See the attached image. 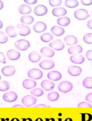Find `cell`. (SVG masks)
Listing matches in <instances>:
<instances>
[{
    "mask_svg": "<svg viewBox=\"0 0 92 121\" xmlns=\"http://www.w3.org/2000/svg\"><path fill=\"white\" fill-rule=\"evenodd\" d=\"M74 16L78 20H85L90 17L88 12L85 9H78L74 13Z\"/></svg>",
    "mask_w": 92,
    "mask_h": 121,
    "instance_id": "6da1fadb",
    "label": "cell"
},
{
    "mask_svg": "<svg viewBox=\"0 0 92 121\" xmlns=\"http://www.w3.org/2000/svg\"><path fill=\"white\" fill-rule=\"evenodd\" d=\"M73 89V85L69 81H62L59 84L58 86V89L59 91L63 93H66Z\"/></svg>",
    "mask_w": 92,
    "mask_h": 121,
    "instance_id": "7a4b0ae2",
    "label": "cell"
},
{
    "mask_svg": "<svg viewBox=\"0 0 92 121\" xmlns=\"http://www.w3.org/2000/svg\"><path fill=\"white\" fill-rule=\"evenodd\" d=\"M15 45L17 49L21 51H25L30 48V44L29 42L27 40L20 39L15 42Z\"/></svg>",
    "mask_w": 92,
    "mask_h": 121,
    "instance_id": "3957f363",
    "label": "cell"
},
{
    "mask_svg": "<svg viewBox=\"0 0 92 121\" xmlns=\"http://www.w3.org/2000/svg\"><path fill=\"white\" fill-rule=\"evenodd\" d=\"M36 99L31 95H26L21 100L22 104L27 107H30L36 103Z\"/></svg>",
    "mask_w": 92,
    "mask_h": 121,
    "instance_id": "277c9868",
    "label": "cell"
},
{
    "mask_svg": "<svg viewBox=\"0 0 92 121\" xmlns=\"http://www.w3.org/2000/svg\"><path fill=\"white\" fill-rule=\"evenodd\" d=\"M27 75L30 78L33 79L38 80L42 77L43 72L38 69H31L29 71Z\"/></svg>",
    "mask_w": 92,
    "mask_h": 121,
    "instance_id": "5b68a950",
    "label": "cell"
},
{
    "mask_svg": "<svg viewBox=\"0 0 92 121\" xmlns=\"http://www.w3.org/2000/svg\"><path fill=\"white\" fill-rule=\"evenodd\" d=\"M49 46L53 49L58 51L62 50L65 48V44L60 39H56L51 42L49 44Z\"/></svg>",
    "mask_w": 92,
    "mask_h": 121,
    "instance_id": "8992f818",
    "label": "cell"
},
{
    "mask_svg": "<svg viewBox=\"0 0 92 121\" xmlns=\"http://www.w3.org/2000/svg\"><path fill=\"white\" fill-rule=\"evenodd\" d=\"M3 99L4 101L12 103L16 101L17 99V95L15 92L10 91L6 93L3 95Z\"/></svg>",
    "mask_w": 92,
    "mask_h": 121,
    "instance_id": "52a82bcc",
    "label": "cell"
},
{
    "mask_svg": "<svg viewBox=\"0 0 92 121\" xmlns=\"http://www.w3.org/2000/svg\"><path fill=\"white\" fill-rule=\"evenodd\" d=\"M47 12L48 10L47 7L42 4H39L36 6L34 9V13L35 15L38 16H44Z\"/></svg>",
    "mask_w": 92,
    "mask_h": 121,
    "instance_id": "ba28073f",
    "label": "cell"
},
{
    "mask_svg": "<svg viewBox=\"0 0 92 121\" xmlns=\"http://www.w3.org/2000/svg\"><path fill=\"white\" fill-rule=\"evenodd\" d=\"M39 66L42 69L49 70L54 68L55 66V63L52 60L46 59L40 62Z\"/></svg>",
    "mask_w": 92,
    "mask_h": 121,
    "instance_id": "9c48e42d",
    "label": "cell"
},
{
    "mask_svg": "<svg viewBox=\"0 0 92 121\" xmlns=\"http://www.w3.org/2000/svg\"><path fill=\"white\" fill-rule=\"evenodd\" d=\"M17 27L19 30L18 34L21 36H27L30 33V29L28 26H25L24 24H18L17 25Z\"/></svg>",
    "mask_w": 92,
    "mask_h": 121,
    "instance_id": "30bf717a",
    "label": "cell"
},
{
    "mask_svg": "<svg viewBox=\"0 0 92 121\" xmlns=\"http://www.w3.org/2000/svg\"><path fill=\"white\" fill-rule=\"evenodd\" d=\"M7 57L11 60H17L21 57V53L18 50L16 49H10L7 52Z\"/></svg>",
    "mask_w": 92,
    "mask_h": 121,
    "instance_id": "8fae6325",
    "label": "cell"
},
{
    "mask_svg": "<svg viewBox=\"0 0 92 121\" xmlns=\"http://www.w3.org/2000/svg\"><path fill=\"white\" fill-rule=\"evenodd\" d=\"M46 29V25L42 22H37L33 26V30L37 33H41V32H44Z\"/></svg>",
    "mask_w": 92,
    "mask_h": 121,
    "instance_id": "7c38bea8",
    "label": "cell"
},
{
    "mask_svg": "<svg viewBox=\"0 0 92 121\" xmlns=\"http://www.w3.org/2000/svg\"><path fill=\"white\" fill-rule=\"evenodd\" d=\"M1 72L4 76H11L15 74L16 69L13 66H7L2 69Z\"/></svg>",
    "mask_w": 92,
    "mask_h": 121,
    "instance_id": "4fadbf2b",
    "label": "cell"
},
{
    "mask_svg": "<svg viewBox=\"0 0 92 121\" xmlns=\"http://www.w3.org/2000/svg\"><path fill=\"white\" fill-rule=\"evenodd\" d=\"M68 73L73 76H79L82 72L81 67L77 66H71L68 67Z\"/></svg>",
    "mask_w": 92,
    "mask_h": 121,
    "instance_id": "5bb4252c",
    "label": "cell"
},
{
    "mask_svg": "<svg viewBox=\"0 0 92 121\" xmlns=\"http://www.w3.org/2000/svg\"><path fill=\"white\" fill-rule=\"evenodd\" d=\"M41 87L45 91H49L52 90L55 87V84L48 80H45L41 83Z\"/></svg>",
    "mask_w": 92,
    "mask_h": 121,
    "instance_id": "9a60e30c",
    "label": "cell"
},
{
    "mask_svg": "<svg viewBox=\"0 0 92 121\" xmlns=\"http://www.w3.org/2000/svg\"><path fill=\"white\" fill-rule=\"evenodd\" d=\"M47 78L50 80L57 81L62 78L61 74L57 71H52L49 72L47 74Z\"/></svg>",
    "mask_w": 92,
    "mask_h": 121,
    "instance_id": "2e32d148",
    "label": "cell"
},
{
    "mask_svg": "<svg viewBox=\"0 0 92 121\" xmlns=\"http://www.w3.org/2000/svg\"><path fill=\"white\" fill-rule=\"evenodd\" d=\"M40 53L44 57H52L55 55L54 50L48 47H43L40 49Z\"/></svg>",
    "mask_w": 92,
    "mask_h": 121,
    "instance_id": "e0dca14e",
    "label": "cell"
},
{
    "mask_svg": "<svg viewBox=\"0 0 92 121\" xmlns=\"http://www.w3.org/2000/svg\"><path fill=\"white\" fill-rule=\"evenodd\" d=\"M36 81L32 79H29L25 80L22 83L23 87L27 90L33 89V88L36 87Z\"/></svg>",
    "mask_w": 92,
    "mask_h": 121,
    "instance_id": "ac0fdd59",
    "label": "cell"
},
{
    "mask_svg": "<svg viewBox=\"0 0 92 121\" xmlns=\"http://www.w3.org/2000/svg\"><path fill=\"white\" fill-rule=\"evenodd\" d=\"M83 52V48L80 45H74L68 48V53L72 55H78L82 53Z\"/></svg>",
    "mask_w": 92,
    "mask_h": 121,
    "instance_id": "d6986e66",
    "label": "cell"
},
{
    "mask_svg": "<svg viewBox=\"0 0 92 121\" xmlns=\"http://www.w3.org/2000/svg\"><path fill=\"white\" fill-rule=\"evenodd\" d=\"M52 15L55 17H61L67 14V10L61 7L56 8L53 9L52 11Z\"/></svg>",
    "mask_w": 92,
    "mask_h": 121,
    "instance_id": "ffe728a7",
    "label": "cell"
},
{
    "mask_svg": "<svg viewBox=\"0 0 92 121\" xmlns=\"http://www.w3.org/2000/svg\"><path fill=\"white\" fill-rule=\"evenodd\" d=\"M51 33L55 36H61L65 33V30L61 26H54L51 29Z\"/></svg>",
    "mask_w": 92,
    "mask_h": 121,
    "instance_id": "44dd1931",
    "label": "cell"
},
{
    "mask_svg": "<svg viewBox=\"0 0 92 121\" xmlns=\"http://www.w3.org/2000/svg\"><path fill=\"white\" fill-rule=\"evenodd\" d=\"M71 61L75 64H82L85 61V57L82 55H73L70 57Z\"/></svg>",
    "mask_w": 92,
    "mask_h": 121,
    "instance_id": "7402d4cb",
    "label": "cell"
},
{
    "mask_svg": "<svg viewBox=\"0 0 92 121\" xmlns=\"http://www.w3.org/2000/svg\"><path fill=\"white\" fill-rule=\"evenodd\" d=\"M29 59L31 62H38L41 59V55L37 52H32L29 55Z\"/></svg>",
    "mask_w": 92,
    "mask_h": 121,
    "instance_id": "603a6c76",
    "label": "cell"
},
{
    "mask_svg": "<svg viewBox=\"0 0 92 121\" xmlns=\"http://www.w3.org/2000/svg\"><path fill=\"white\" fill-rule=\"evenodd\" d=\"M18 11L22 15H27L31 13L32 9L30 6L27 4H21L18 7Z\"/></svg>",
    "mask_w": 92,
    "mask_h": 121,
    "instance_id": "cb8c5ba5",
    "label": "cell"
},
{
    "mask_svg": "<svg viewBox=\"0 0 92 121\" xmlns=\"http://www.w3.org/2000/svg\"><path fill=\"white\" fill-rule=\"evenodd\" d=\"M64 40L67 45H73L78 43L77 38L74 35H67L64 38Z\"/></svg>",
    "mask_w": 92,
    "mask_h": 121,
    "instance_id": "d4e9b609",
    "label": "cell"
},
{
    "mask_svg": "<svg viewBox=\"0 0 92 121\" xmlns=\"http://www.w3.org/2000/svg\"><path fill=\"white\" fill-rule=\"evenodd\" d=\"M71 21L68 17H60L57 20V23L59 26H66L70 25Z\"/></svg>",
    "mask_w": 92,
    "mask_h": 121,
    "instance_id": "484cf974",
    "label": "cell"
},
{
    "mask_svg": "<svg viewBox=\"0 0 92 121\" xmlns=\"http://www.w3.org/2000/svg\"><path fill=\"white\" fill-rule=\"evenodd\" d=\"M34 21V17L30 16H24L20 18V22L23 24L30 25L33 24Z\"/></svg>",
    "mask_w": 92,
    "mask_h": 121,
    "instance_id": "4316f807",
    "label": "cell"
},
{
    "mask_svg": "<svg viewBox=\"0 0 92 121\" xmlns=\"http://www.w3.org/2000/svg\"><path fill=\"white\" fill-rule=\"evenodd\" d=\"M6 32L10 38H15L17 36V32L14 26H8L6 29Z\"/></svg>",
    "mask_w": 92,
    "mask_h": 121,
    "instance_id": "83f0119b",
    "label": "cell"
},
{
    "mask_svg": "<svg viewBox=\"0 0 92 121\" xmlns=\"http://www.w3.org/2000/svg\"><path fill=\"white\" fill-rule=\"evenodd\" d=\"M65 6L70 8H74L79 5V2L77 0H66L64 1Z\"/></svg>",
    "mask_w": 92,
    "mask_h": 121,
    "instance_id": "f1b7e54d",
    "label": "cell"
},
{
    "mask_svg": "<svg viewBox=\"0 0 92 121\" xmlns=\"http://www.w3.org/2000/svg\"><path fill=\"white\" fill-rule=\"evenodd\" d=\"M53 39V35L49 33H45L40 36V39L44 43H48Z\"/></svg>",
    "mask_w": 92,
    "mask_h": 121,
    "instance_id": "f546056e",
    "label": "cell"
},
{
    "mask_svg": "<svg viewBox=\"0 0 92 121\" xmlns=\"http://www.w3.org/2000/svg\"><path fill=\"white\" fill-rule=\"evenodd\" d=\"M83 85L87 89H92V77L86 78L83 81Z\"/></svg>",
    "mask_w": 92,
    "mask_h": 121,
    "instance_id": "4dcf8cb0",
    "label": "cell"
},
{
    "mask_svg": "<svg viewBox=\"0 0 92 121\" xmlns=\"http://www.w3.org/2000/svg\"><path fill=\"white\" fill-rule=\"evenodd\" d=\"M47 98L50 101H56L59 98V94L56 92H50L47 95Z\"/></svg>",
    "mask_w": 92,
    "mask_h": 121,
    "instance_id": "1f68e13d",
    "label": "cell"
},
{
    "mask_svg": "<svg viewBox=\"0 0 92 121\" xmlns=\"http://www.w3.org/2000/svg\"><path fill=\"white\" fill-rule=\"evenodd\" d=\"M10 84L7 81H2L0 82V91H6L9 89Z\"/></svg>",
    "mask_w": 92,
    "mask_h": 121,
    "instance_id": "d6a6232c",
    "label": "cell"
},
{
    "mask_svg": "<svg viewBox=\"0 0 92 121\" xmlns=\"http://www.w3.org/2000/svg\"><path fill=\"white\" fill-rule=\"evenodd\" d=\"M31 94L35 97H40L43 95V91L39 88H36L31 91Z\"/></svg>",
    "mask_w": 92,
    "mask_h": 121,
    "instance_id": "836d02e7",
    "label": "cell"
},
{
    "mask_svg": "<svg viewBox=\"0 0 92 121\" xmlns=\"http://www.w3.org/2000/svg\"><path fill=\"white\" fill-rule=\"evenodd\" d=\"M83 40L87 44H92V33H88L84 35Z\"/></svg>",
    "mask_w": 92,
    "mask_h": 121,
    "instance_id": "e575fe53",
    "label": "cell"
},
{
    "mask_svg": "<svg viewBox=\"0 0 92 121\" xmlns=\"http://www.w3.org/2000/svg\"><path fill=\"white\" fill-rule=\"evenodd\" d=\"M8 41V37L3 31H0V43L4 44Z\"/></svg>",
    "mask_w": 92,
    "mask_h": 121,
    "instance_id": "d590c367",
    "label": "cell"
},
{
    "mask_svg": "<svg viewBox=\"0 0 92 121\" xmlns=\"http://www.w3.org/2000/svg\"><path fill=\"white\" fill-rule=\"evenodd\" d=\"M49 4L51 7H57L61 5L62 3V0H49Z\"/></svg>",
    "mask_w": 92,
    "mask_h": 121,
    "instance_id": "8d00e7d4",
    "label": "cell"
},
{
    "mask_svg": "<svg viewBox=\"0 0 92 121\" xmlns=\"http://www.w3.org/2000/svg\"><path fill=\"white\" fill-rule=\"evenodd\" d=\"M77 107L78 108H83V107L91 108L92 106L90 104H89V103H87V102H82L78 105Z\"/></svg>",
    "mask_w": 92,
    "mask_h": 121,
    "instance_id": "74e56055",
    "label": "cell"
},
{
    "mask_svg": "<svg viewBox=\"0 0 92 121\" xmlns=\"http://www.w3.org/2000/svg\"><path fill=\"white\" fill-rule=\"evenodd\" d=\"M0 63L5 64L6 63V56L3 52H0Z\"/></svg>",
    "mask_w": 92,
    "mask_h": 121,
    "instance_id": "f35d334b",
    "label": "cell"
},
{
    "mask_svg": "<svg viewBox=\"0 0 92 121\" xmlns=\"http://www.w3.org/2000/svg\"><path fill=\"white\" fill-rule=\"evenodd\" d=\"M86 57L89 60H92V50H89L86 53Z\"/></svg>",
    "mask_w": 92,
    "mask_h": 121,
    "instance_id": "ab89813d",
    "label": "cell"
},
{
    "mask_svg": "<svg viewBox=\"0 0 92 121\" xmlns=\"http://www.w3.org/2000/svg\"><path fill=\"white\" fill-rule=\"evenodd\" d=\"M81 3L85 6H90L92 4V0H81Z\"/></svg>",
    "mask_w": 92,
    "mask_h": 121,
    "instance_id": "60d3db41",
    "label": "cell"
},
{
    "mask_svg": "<svg viewBox=\"0 0 92 121\" xmlns=\"http://www.w3.org/2000/svg\"><path fill=\"white\" fill-rule=\"evenodd\" d=\"M85 99L87 102L92 103V93L87 94L85 97Z\"/></svg>",
    "mask_w": 92,
    "mask_h": 121,
    "instance_id": "b9f144b4",
    "label": "cell"
},
{
    "mask_svg": "<svg viewBox=\"0 0 92 121\" xmlns=\"http://www.w3.org/2000/svg\"><path fill=\"white\" fill-rule=\"evenodd\" d=\"M24 2L25 3L29 4H33L37 3L38 1L37 0H24Z\"/></svg>",
    "mask_w": 92,
    "mask_h": 121,
    "instance_id": "7bdbcfd3",
    "label": "cell"
},
{
    "mask_svg": "<svg viewBox=\"0 0 92 121\" xmlns=\"http://www.w3.org/2000/svg\"><path fill=\"white\" fill-rule=\"evenodd\" d=\"M34 108H50V107L44 104H39L35 106Z\"/></svg>",
    "mask_w": 92,
    "mask_h": 121,
    "instance_id": "ee69618b",
    "label": "cell"
},
{
    "mask_svg": "<svg viewBox=\"0 0 92 121\" xmlns=\"http://www.w3.org/2000/svg\"><path fill=\"white\" fill-rule=\"evenodd\" d=\"M87 26H88L90 29L92 30V20L89 21L88 22H87Z\"/></svg>",
    "mask_w": 92,
    "mask_h": 121,
    "instance_id": "f6af8a7d",
    "label": "cell"
},
{
    "mask_svg": "<svg viewBox=\"0 0 92 121\" xmlns=\"http://www.w3.org/2000/svg\"><path fill=\"white\" fill-rule=\"evenodd\" d=\"M24 106L21 105H16L13 107V108H24Z\"/></svg>",
    "mask_w": 92,
    "mask_h": 121,
    "instance_id": "bcb514c9",
    "label": "cell"
},
{
    "mask_svg": "<svg viewBox=\"0 0 92 121\" xmlns=\"http://www.w3.org/2000/svg\"><path fill=\"white\" fill-rule=\"evenodd\" d=\"M4 7V4L3 2L2 1H0V10H2V9Z\"/></svg>",
    "mask_w": 92,
    "mask_h": 121,
    "instance_id": "7dc6e473",
    "label": "cell"
},
{
    "mask_svg": "<svg viewBox=\"0 0 92 121\" xmlns=\"http://www.w3.org/2000/svg\"><path fill=\"white\" fill-rule=\"evenodd\" d=\"M3 26V24L2 21H0V29H1Z\"/></svg>",
    "mask_w": 92,
    "mask_h": 121,
    "instance_id": "c3c4849f",
    "label": "cell"
},
{
    "mask_svg": "<svg viewBox=\"0 0 92 121\" xmlns=\"http://www.w3.org/2000/svg\"><path fill=\"white\" fill-rule=\"evenodd\" d=\"M11 121H20V120L17 118H13L11 120Z\"/></svg>",
    "mask_w": 92,
    "mask_h": 121,
    "instance_id": "681fc988",
    "label": "cell"
},
{
    "mask_svg": "<svg viewBox=\"0 0 92 121\" xmlns=\"http://www.w3.org/2000/svg\"><path fill=\"white\" fill-rule=\"evenodd\" d=\"M1 79V75H0V80Z\"/></svg>",
    "mask_w": 92,
    "mask_h": 121,
    "instance_id": "f907efd6",
    "label": "cell"
},
{
    "mask_svg": "<svg viewBox=\"0 0 92 121\" xmlns=\"http://www.w3.org/2000/svg\"></svg>",
    "mask_w": 92,
    "mask_h": 121,
    "instance_id": "816d5d0a",
    "label": "cell"
}]
</instances>
